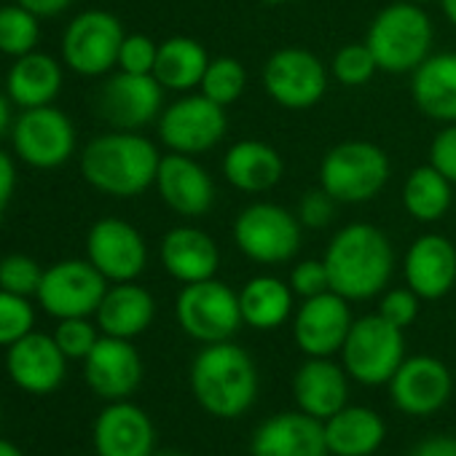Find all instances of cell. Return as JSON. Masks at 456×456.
I'll list each match as a JSON object with an SVG mask.
<instances>
[{
  "instance_id": "cell-19",
  "label": "cell",
  "mask_w": 456,
  "mask_h": 456,
  "mask_svg": "<svg viewBox=\"0 0 456 456\" xmlns=\"http://www.w3.org/2000/svg\"><path fill=\"white\" fill-rule=\"evenodd\" d=\"M156 191L161 201L183 217H199L215 204V183L209 172L196 161V156L185 153L169 151L167 156H161Z\"/></svg>"
},
{
  "instance_id": "cell-45",
  "label": "cell",
  "mask_w": 456,
  "mask_h": 456,
  "mask_svg": "<svg viewBox=\"0 0 456 456\" xmlns=\"http://www.w3.org/2000/svg\"><path fill=\"white\" fill-rule=\"evenodd\" d=\"M14 191H17V167H14V159L0 151V220L6 217V209L14 199Z\"/></svg>"
},
{
  "instance_id": "cell-22",
  "label": "cell",
  "mask_w": 456,
  "mask_h": 456,
  "mask_svg": "<svg viewBox=\"0 0 456 456\" xmlns=\"http://www.w3.org/2000/svg\"><path fill=\"white\" fill-rule=\"evenodd\" d=\"M97 456H153L156 429L151 416L126 400H113L94 421Z\"/></svg>"
},
{
  "instance_id": "cell-36",
  "label": "cell",
  "mask_w": 456,
  "mask_h": 456,
  "mask_svg": "<svg viewBox=\"0 0 456 456\" xmlns=\"http://www.w3.org/2000/svg\"><path fill=\"white\" fill-rule=\"evenodd\" d=\"M330 73L344 86H362L379 73V62H376V57L365 41L362 44H346L336 52V57L330 62Z\"/></svg>"
},
{
  "instance_id": "cell-33",
  "label": "cell",
  "mask_w": 456,
  "mask_h": 456,
  "mask_svg": "<svg viewBox=\"0 0 456 456\" xmlns=\"http://www.w3.org/2000/svg\"><path fill=\"white\" fill-rule=\"evenodd\" d=\"M453 201V183L432 164L416 167L403 183V207L419 223L440 220Z\"/></svg>"
},
{
  "instance_id": "cell-31",
  "label": "cell",
  "mask_w": 456,
  "mask_h": 456,
  "mask_svg": "<svg viewBox=\"0 0 456 456\" xmlns=\"http://www.w3.org/2000/svg\"><path fill=\"white\" fill-rule=\"evenodd\" d=\"M207 65H209V54L196 38L172 36L159 44L153 78L164 89L188 94L191 89H196L201 84Z\"/></svg>"
},
{
  "instance_id": "cell-12",
  "label": "cell",
  "mask_w": 456,
  "mask_h": 456,
  "mask_svg": "<svg viewBox=\"0 0 456 456\" xmlns=\"http://www.w3.org/2000/svg\"><path fill=\"white\" fill-rule=\"evenodd\" d=\"M17 156L36 169H57L76 153V126L54 105L28 108L12 124Z\"/></svg>"
},
{
  "instance_id": "cell-16",
  "label": "cell",
  "mask_w": 456,
  "mask_h": 456,
  "mask_svg": "<svg viewBox=\"0 0 456 456\" xmlns=\"http://www.w3.org/2000/svg\"><path fill=\"white\" fill-rule=\"evenodd\" d=\"M349 301L328 290L314 298H304L293 317V341L306 357H333L341 352L352 330Z\"/></svg>"
},
{
  "instance_id": "cell-24",
  "label": "cell",
  "mask_w": 456,
  "mask_h": 456,
  "mask_svg": "<svg viewBox=\"0 0 456 456\" xmlns=\"http://www.w3.org/2000/svg\"><path fill=\"white\" fill-rule=\"evenodd\" d=\"M293 397L298 411L325 421L349 405V373L330 357H309L293 376Z\"/></svg>"
},
{
  "instance_id": "cell-8",
  "label": "cell",
  "mask_w": 456,
  "mask_h": 456,
  "mask_svg": "<svg viewBox=\"0 0 456 456\" xmlns=\"http://www.w3.org/2000/svg\"><path fill=\"white\" fill-rule=\"evenodd\" d=\"M177 322L183 333L199 344H220L232 341L237 330L245 325L240 309V293L225 282L204 280L183 285L175 304Z\"/></svg>"
},
{
  "instance_id": "cell-14",
  "label": "cell",
  "mask_w": 456,
  "mask_h": 456,
  "mask_svg": "<svg viewBox=\"0 0 456 456\" xmlns=\"http://www.w3.org/2000/svg\"><path fill=\"white\" fill-rule=\"evenodd\" d=\"M86 261L108 282H134L145 272L148 248L132 223L102 217L86 234Z\"/></svg>"
},
{
  "instance_id": "cell-48",
  "label": "cell",
  "mask_w": 456,
  "mask_h": 456,
  "mask_svg": "<svg viewBox=\"0 0 456 456\" xmlns=\"http://www.w3.org/2000/svg\"><path fill=\"white\" fill-rule=\"evenodd\" d=\"M12 100L9 94H0V137H4L12 129Z\"/></svg>"
},
{
  "instance_id": "cell-27",
  "label": "cell",
  "mask_w": 456,
  "mask_h": 456,
  "mask_svg": "<svg viewBox=\"0 0 456 456\" xmlns=\"http://www.w3.org/2000/svg\"><path fill=\"white\" fill-rule=\"evenodd\" d=\"M282 153L264 140H240L223 156V177L245 193L272 191L282 180Z\"/></svg>"
},
{
  "instance_id": "cell-30",
  "label": "cell",
  "mask_w": 456,
  "mask_h": 456,
  "mask_svg": "<svg viewBox=\"0 0 456 456\" xmlns=\"http://www.w3.org/2000/svg\"><path fill=\"white\" fill-rule=\"evenodd\" d=\"M62 89V65L44 52L17 57L6 76V94L22 110L44 108L57 100Z\"/></svg>"
},
{
  "instance_id": "cell-51",
  "label": "cell",
  "mask_w": 456,
  "mask_h": 456,
  "mask_svg": "<svg viewBox=\"0 0 456 456\" xmlns=\"http://www.w3.org/2000/svg\"><path fill=\"white\" fill-rule=\"evenodd\" d=\"M261 4H266V6H282V4H288V0H261Z\"/></svg>"
},
{
  "instance_id": "cell-10",
  "label": "cell",
  "mask_w": 456,
  "mask_h": 456,
  "mask_svg": "<svg viewBox=\"0 0 456 456\" xmlns=\"http://www.w3.org/2000/svg\"><path fill=\"white\" fill-rule=\"evenodd\" d=\"M228 132L225 108L209 97L183 94L159 116V137L172 153L201 156L212 151Z\"/></svg>"
},
{
  "instance_id": "cell-28",
  "label": "cell",
  "mask_w": 456,
  "mask_h": 456,
  "mask_svg": "<svg viewBox=\"0 0 456 456\" xmlns=\"http://www.w3.org/2000/svg\"><path fill=\"white\" fill-rule=\"evenodd\" d=\"M94 317L102 336L132 341L151 328L156 317V301L137 282H113Z\"/></svg>"
},
{
  "instance_id": "cell-15",
  "label": "cell",
  "mask_w": 456,
  "mask_h": 456,
  "mask_svg": "<svg viewBox=\"0 0 456 456\" xmlns=\"http://www.w3.org/2000/svg\"><path fill=\"white\" fill-rule=\"evenodd\" d=\"M164 105V86L153 76L118 70L105 81L97 97V113L116 129H142L159 121Z\"/></svg>"
},
{
  "instance_id": "cell-40",
  "label": "cell",
  "mask_w": 456,
  "mask_h": 456,
  "mask_svg": "<svg viewBox=\"0 0 456 456\" xmlns=\"http://www.w3.org/2000/svg\"><path fill=\"white\" fill-rule=\"evenodd\" d=\"M156 54H159V44L142 33L126 36L118 52V70L124 73H137V76H153L156 68Z\"/></svg>"
},
{
  "instance_id": "cell-2",
  "label": "cell",
  "mask_w": 456,
  "mask_h": 456,
  "mask_svg": "<svg viewBox=\"0 0 456 456\" xmlns=\"http://www.w3.org/2000/svg\"><path fill=\"white\" fill-rule=\"evenodd\" d=\"M258 387L256 360L234 341L204 344L191 362V392L209 416H245L258 397Z\"/></svg>"
},
{
  "instance_id": "cell-35",
  "label": "cell",
  "mask_w": 456,
  "mask_h": 456,
  "mask_svg": "<svg viewBox=\"0 0 456 456\" xmlns=\"http://www.w3.org/2000/svg\"><path fill=\"white\" fill-rule=\"evenodd\" d=\"M199 89L212 102L228 108V105H234L245 94V89H248V70L234 57H215V60H209Z\"/></svg>"
},
{
  "instance_id": "cell-9",
  "label": "cell",
  "mask_w": 456,
  "mask_h": 456,
  "mask_svg": "<svg viewBox=\"0 0 456 456\" xmlns=\"http://www.w3.org/2000/svg\"><path fill=\"white\" fill-rule=\"evenodd\" d=\"M126 33L118 17L102 9L78 14L62 36V62L84 78H97L118 65Z\"/></svg>"
},
{
  "instance_id": "cell-6",
  "label": "cell",
  "mask_w": 456,
  "mask_h": 456,
  "mask_svg": "<svg viewBox=\"0 0 456 456\" xmlns=\"http://www.w3.org/2000/svg\"><path fill=\"white\" fill-rule=\"evenodd\" d=\"M301 228L296 212L272 201H256L237 215L232 234L240 253L253 264L282 266L301 250Z\"/></svg>"
},
{
  "instance_id": "cell-11",
  "label": "cell",
  "mask_w": 456,
  "mask_h": 456,
  "mask_svg": "<svg viewBox=\"0 0 456 456\" xmlns=\"http://www.w3.org/2000/svg\"><path fill=\"white\" fill-rule=\"evenodd\" d=\"M264 89L277 105L288 110H306L325 97L328 68L314 52L301 46H285L266 60Z\"/></svg>"
},
{
  "instance_id": "cell-3",
  "label": "cell",
  "mask_w": 456,
  "mask_h": 456,
  "mask_svg": "<svg viewBox=\"0 0 456 456\" xmlns=\"http://www.w3.org/2000/svg\"><path fill=\"white\" fill-rule=\"evenodd\" d=\"M159 164V148L145 134L129 129L100 134L81 151L84 180L116 199H134L156 185Z\"/></svg>"
},
{
  "instance_id": "cell-18",
  "label": "cell",
  "mask_w": 456,
  "mask_h": 456,
  "mask_svg": "<svg viewBox=\"0 0 456 456\" xmlns=\"http://www.w3.org/2000/svg\"><path fill=\"white\" fill-rule=\"evenodd\" d=\"M84 376L94 395L105 400H126L142 381V360L129 338L100 336L84 360Z\"/></svg>"
},
{
  "instance_id": "cell-4",
  "label": "cell",
  "mask_w": 456,
  "mask_h": 456,
  "mask_svg": "<svg viewBox=\"0 0 456 456\" xmlns=\"http://www.w3.org/2000/svg\"><path fill=\"white\" fill-rule=\"evenodd\" d=\"M435 28L427 17L424 6L408 4H389L381 9L365 36L368 49L373 52L379 70L392 76L413 73L432 52Z\"/></svg>"
},
{
  "instance_id": "cell-23",
  "label": "cell",
  "mask_w": 456,
  "mask_h": 456,
  "mask_svg": "<svg viewBox=\"0 0 456 456\" xmlns=\"http://www.w3.org/2000/svg\"><path fill=\"white\" fill-rule=\"evenodd\" d=\"M405 285L421 301H437L456 285V248L443 234L419 237L403 258Z\"/></svg>"
},
{
  "instance_id": "cell-26",
  "label": "cell",
  "mask_w": 456,
  "mask_h": 456,
  "mask_svg": "<svg viewBox=\"0 0 456 456\" xmlns=\"http://www.w3.org/2000/svg\"><path fill=\"white\" fill-rule=\"evenodd\" d=\"M411 97L427 118L456 124V52L429 54L411 73Z\"/></svg>"
},
{
  "instance_id": "cell-47",
  "label": "cell",
  "mask_w": 456,
  "mask_h": 456,
  "mask_svg": "<svg viewBox=\"0 0 456 456\" xmlns=\"http://www.w3.org/2000/svg\"><path fill=\"white\" fill-rule=\"evenodd\" d=\"M17 4L25 6V9H30L36 17L44 20V17H57L62 12H68L73 0H17Z\"/></svg>"
},
{
  "instance_id": "cell-7",
  "label": "cell",
  "mask_w": 456,
  "mask_h": 456,
  "mask_svg": "<svg viewBox=\"0 0 456 456\" xmlns=\"http://www.w3.org/2000/svg\"><path fill=\"white\" fill-rule=\"evenodd\" d=\"M338 354L349 379L362 387H381L389 384L405 360V338L397 325L387 322L376 312L352 322V330Z\"/></svg>"
},
{
  "instance_id": "cell-17",
  "label": "cell",
  "mask_w": 456,
  "mask_h": 456,
  "mask_svg": "<svg viewBox=\"0 0 456 456\" xmlns=\"http://www.w3.org/2000/svg\"><path fill=\"white\" fill-rule=\"evenodd\" d=\"M453 392V379L445 362L429 354H413L400 362L389 379V395L397 411L408 416L437 413Z\"/></svg>"
},
{
  "instance_id": "cell-34",
  "label": "cell",
  "mask_w": 456,
  "mask_h": 456,
  "mask_svg": "<svg viewBox=\"0 0 456 456\" xmlns=\"http://www.w3.org/2000/svg\"><path fill=\"white\" fill-rule=\"evenodd\" d=\"M41 17H36L30 9L14 4L0 9V54L6 57H25L36 52L41 38Z\"/></svg>"
},
{
  "instance_id": "cell-43",
  "label": "cell",
  "mask_w": 456,
  "mask_h": 456,
  "mask_svg": "<svg viewBox=\"0 0 456 456\" xmlns=\"http://www.w3.org/2000/svg\"><path fill=\"white\" fill-rule=\"evenodd\" d=\"M336 199L325 191V188H312L301 196L298 201V220L304 228H325L333 223V215H336Z\"/></svg>"
},
{
  "instance_id": "cell-38",
  "label": "cell",
  "mask_w": 456,
  "mask_h": 456,
  "mask_svg": "<svg viewBox=\"0 0 456 456\" xmlns=\"http://www.w3.org/2000/svg\"><path fill=\"white\" fill-rule=\"evenodd\" d=\"M44 272L36 258L25 256V253H12L6 258H0V290H9L17 296H38Z\"/></svg>"
},
{
  "instance_id": "cell-13",
  "label": "cell",
  "mask_w": 456,
  "mask_h": 456,
  "mask_svg": "<svg viewBox=\"0 0 456 456\" xmlns=\"http://www.w3.org/2000/svg\"><path fill=\"white\" fill-rule=\"evenodd\" d=\"M105 293L108 280L89 261L68 258L44 272L36 298L46 314H52L54 320H68L97 314Z\"/></svg>"
},
{
  "instance_id": "cell-46",
  "label": "cell",
  "mask_w": 456,
  "mask_h": 456,
  "mask_svg": "<svg viewBox=\"0 0 456 456\" xmlns=\"http://www.w3.org/2000/svg\"><path fill=\"white\" fill-rule=\"evenodd\" d=\"M411 456H456V437L453 435H429L419 440Z\"/></svg>"
},
{
  "instance_id": "cell-21",
  "label": "cell",
  "mask_w": 456,
  "mask_h": 456,
  "mask_svg": "<svg viewBox=\"0 0 456 456\" xmlns=\"http://www.w3.org/2000/svg\"><path fill=\"white\" fill-rule=\"evenodd\" d=\"M250 456H330L325 424L304 411L274 413L253 432Z\"/></svg>"
},
{
  "instance_id": "cell-29",
  "label": "cell",
  "mask_w": 456,
  "mask_h": 456,
  "mask_svg": "<svg viewBox=\"0 0 456 456\" xmlns=\"http://www.w3.org/2000/svg\"><path fill=\"white\" fill-rule=\"evenodd\" d=\"M322 424L330 456H370L387 437L384 419L365 405H344Z\"/></svg>"
},
{
  "instance_id": "cell-20",
  "label": "cell",
  "mask_w": 456,
  "mask_h": 456,
  "mask_svg": "<svg viewBox=\"0 0 456 456\" xmlns=\"http://www.w3.org/2000/svg\"><path fill=\"white\" fill-rule=\"evenodd\" d=\"M6 370H9V379L20 389L30 395H49L65 381L68 357L57 346L54 336L33 330L9 346Z\"/></svg>"
},
{
  "instance_id": "cell-53",
  "label": "cell",
  "mask_w": 456,
  "mask_h": 456,
  "mask_svg": "<svg viewBox=\"0 0 456 456\" xmlns=\"http://www.w3.org/2000/svg\"><path fill=\"white\" fill-rule=\"evenodd\" d=\"M153 456H188V453H175V451H167V453H153Z\"/></svg>"
},
{
  "instance_id": "cell-41",
  "label": "cell",
  "mask_w": 456,
  "mask_h": 456,
  "mask_svg": "<svg viewBox=\"0 0 456 456\" xmlns=\"http://www.w3.org/2000/svg\"><path fill=\"white\" fill-rule=\"evenodd\" d=\"M419 304L421 298L411 290V288H395V290H387L379 301V314L397 325L400 330H405L408 325L416 322L419 317Z\"/></svg>"
},
{
  "instance_id": "cell-5",
  "label": "cell",
  "mask_w": 456,
  "mask_h": 456,
  "mask_svg": "<svg viewBox=\"0 0 456 456\" xmlns=\"http://www.w3.org/2000/svg\"><path fill=\"white\" fill-rule=\"evenodd\" d=\"M389 156L368 140L333 145L320 164V188L341 204H365L376 199L389 180Z\"/></svg>"
},
{
  "instance_id": "cell-49",
  "label": "cell",
  "mask_w": 456,
  "mask_h": 456,
  "mask_svg": "<svg viewBox=\"0 0 456 456\" xmlns=\"http://www.w3.org/2000/svg\"><path fill=\"white\" fill-rule=\"evenodd\" d=\"M440 9H443L445 20L456 28V0H440Z\"/></svg>"
},
{
  "instance_id": "cell-50",
  "label": "cell",
  "mask_w": 456,
  "mask_h": 456,
  "mask_svg": "<svg viewBox=\"0 0 456 456\" xmlns=\"http://www.w3.org/2000/svg\"><path fill=\"white\" fill-rule=\"evenodd\" d=\"M0 456H25L12 440H6V437H0Z\"/></svg>"
},
{
  "instance_id": "cell-44",
  "label": "cell",
  "mask_w": 456,
  "mask_h": 456,
  "mask_svg": "<svg viewBox=\"0 0 456 456\" xmlns=\"http://www.w3.org/2000/svg\"><path fill=\"white\" fill-rule=\"evenodd\" d=\"M429 164L456 185V124H445L435 134L429 145Z\"/></svg>"
},
{
  "instance_id": "cell-1",
  "label": "cell",
  "mask_w": 456,
  "mask_h": 456,
  "mask_svg": "<svg viewBox=\"0 0 456 456\" xmlns=\"http://www.w3.org/2000/svg\"><path fill=\"white\" fill-rule=\"evenodd\" d=\"M330 290L346 301H368L387 290L395 272L389 237L370 223H349L325 250Z\"/></svg>"
},
{
  "instance_id": "cell-39",
  "label": "cell",
  "mask_w": 456,
  "mask_h": 456,
  "mask_svg": "<svg viewBox=\"0 0 456 456\" xmlns=\"http://www.w3.org/2000/svg\"><path fill=\"white\" fill-rule=\"evenodd\" d=\"M54 341L68 360H86L94 344L100 341V333L89 322V317H68V320H57Z\"/></svg>"
},
{
  "instance_id": "cell-32",
  "label": "cell",
  "mask_w": 456,
  "mask_h": 456,
  "mask_svg": "<svg viewBox=\"0 0 456 456\" xmlns=\"http://www.w3.org/2000/svg\"><path fill=\"white\" fill-rule=\"evenodd\" d=\"M293 288L290 282H282L280 277H253L250 282H245V288L240 290V309H242V320L245 325L256 328V330H277L280 325H285L293 314Z\"/></svg>"
},
{
  "instance_id": "cell-52",
  "label": "cell",
  "mask_w": 456,
  "mask_h": 456,
  "mask_svg": "<svg viewBox=\"0 0 456 456\" xmlns=\"http://www.w3.org/2000/svg\"><path fill=\"white\" fill-rule=\"evenodd\" d=\"M408 4H416V6H427V4H432V0H408Z\"/></svg>"
},
{
  "instance_id": "cell-42",
  "label": "cell",
  "mask_w": 456,
  "mask_h": 456,
  "mask_svg": "<svg viewBox=\"0 0 456 456\" xmlns=\"http://www.w3.org/2000/svg\"><path fill=\"white\" fill-rule=\"evenodd\" d=\"M290 288L301 301L328 293L330 290V277H328L325 261H317V258L298 261L293 266V272H290Z\"/></svg>"
},
{
  "instance_id": "cell-25",
  "label": "cell",
  "mask_w": 456,
  "mask_h": 456,
  "mask_svg": "<svg viewBox=\"0 0 456 456\" xmlns=\"http://www.w3.org/2000/svg\"><path fill=\"white\" fill-rule=\"evenodd\" d=\"M161 266L183 285L212 280L220 269V250L215 240L196 225H175L159 248Z\"/></svg>"
},
{
  "instance_id": "cell-37",
  "label": "cell",
  "mask_w": 456,
  "mask_h": 456,
  "mask_svg": "<svg viewBox=\"0 0 456 456\" xmlns=\"http://www.w3.org/2000/svg\"><path fill=\"white\" fill-rule=\"evenodd\" d=\"M36 325V309L30 298L0 290V346H12L28 333H33Z\"/></svg>"
}]
</instances>
